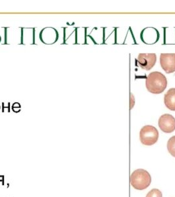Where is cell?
<instances>
[{"mask_svg":"<svg viewBox=\"0 0 175 197\" xmlns=\"http://www.w3.org/2000/svg\"><path fill=\"white\" fill-rule=\"evenodd\" d=\"M146 86L150 93H161L167 88V80L164 74L160 72H152L147 77Z\"/></svg>","mask_w":175,"mask_h":197,"instance_id":"6da1fadb","label":"cell"},{"mask_svg":"<svg viewBox=\"0 0 175 197\" xmlns=\"http://www.w3.org/2000/svg\"><path fill=\"white\" fill-rule=\"evenodd\" d=\"M152 178L149 172L143 169H136L130 176L132 186L137 190L146 189L150 186Z\"/></svg>","mask_w":175,"mask_h":197,"instance_id":"7a4b0ae2","label":"cell"},{"mask_svg":"<svg viewBox=\"0 0 175 197\" xmlns=\"http://www.w3.org/2000/svg\"><path fill=\"white\" fill-rule=\"evenodd\" d=\"M159 139V131L153 126H145L140 131V139L142 144L151 146L155 144Z\"/></svg>","mask_w":175,"mask_h":197,"instance_id":"3957f363","label":"cell"},{"mask_svg":"<svg viewBox=\"0 0 175 197\" xmlns=\"http://www.w3.org/2000/svg\"><path fill=\"white\" fill-rule=\"evenodd\" d=\"M5 44L22 45V28L16 26L5 28Z\"/></svg>","mask_w":175,"mask_h":197,"instance_id":"277c9868","label":"cell"},{"mask_svg":"<svg viewBox=\"0 0 175 197\" xmlns=\"http://www.w3.org/2000/svg\"><path fill=\"white\" fill-rule=\"evenodd\" d=\"M40 40L44 45H54L58 40V32L55 27H44L40 33Z\"/></svg>","mask_w":175,"mask_h":197,"instance_id":"5b68a950","label":"cell"},{"mask_svg":"<svg viewBox=\"0 0 175 197\" xmlns=\"http://www.w3.org/2000/svg\"><path fill=\"white\" fill-rule=\"evenodd\" d=\"M157 56L155 53H140L137 58L138 65L142 69L150 70L155 64Z\"/></svg>","mask_w":175,"mask_h":197,"instance_id":"8992f818","label":"cell"},{"mask_svg":"<svg viewBox=\"0 0 175 197\" xmlns=\"http://www.w3.org/2000/svg\"><path fill=\"white\" fill-rule=\"evenodd\" d=\"M160 64L167 74L175 72V53H161Z\"/></svg>","mask_w":175,"mask_h":197,"instance_id":"52a82bcc","label":"cell"},{"mask_svg":"<svg viewBox=\"0 0 175 197\" xmlns=\"http://www.w3.org/2000/svg\"><path fill=\"white\" fill-rule=\"evenodd\" d=\"M159 127L162 131L170 133L175 130V118L169 114L161 116L158 121Z\"/></svg>","mask_w":175,"mask_h":197,"instance_id":"ba28073f","label":"cell"},{"mask_svg":"<svg viewBox=\"0 0 175 197\" xmlns=\"http://www.w3.org/2000/svg\"><path fill=\"white\" fill-rule=\"evenodd\" d=\"M22 45H34V28H22Z\"/></svg>","mask_w":175,"mask_h":197,"instance_id":"9c48e42d","label":"cell"},{"mask_svg":"<svg viewBox=\"0 0 175 197\" xmlns=\"http://www.w3.org/2000/svg\"><path fill=\"white\" fill-rule=\"evenodd\" d=\"M76 43V29L72 27H64V45Z\"/></svg>","mask_w":175,"mask_h":197,"instance_id":"30bf717a","label":"cell"},{"mask_svg":"<svg viewBox=\"0 0 175 197\" xmlns=\"http://www.w3.org/2000/svg\"><path fill=\"white\" fill-rule=\"evenodd\" d=\"M166 107L172 111H175V88L169 89L164 96Z\"/></svg>","mask_w":175,"mask_h":197,"instance_id":"8fae6325","label":"cell"},{"mask_svg":"<svg viewBox=\"0 0 175 197\" xmlns=\"http://www.w3.org/2000/svg\"><path fill=\"white\" fill-rule=\"evenodd\" d=\"M167 149L172 156L175 157V135L168 139L167 142Z\"/></svg>","mask_w":175,"mask_h":197,"instance_id":"7c38bea8","label":"cell"},{"mask_svg":"<svg viewBox=\"0 0 175 197\" xmlns=\"http://www.w3.org/2000/svg\"><path fill=\"white\" fill-rule=\"evenodd\" d=\"M44 28H34V45H44L40 40V33Z\"/></svg>","mask_w":175,"mask_h":197,"instance_id":"4fadbf2b","label":"cell"},{"mask_svg":"<svg viewBox=\"0 0 175 197\" xmlns=\"http://www.w3.org/2000/svg\"><path fill=\"white\" fill-rule=\"evenodd\" d=\"M58 32V40L56 44L64 45V27H55Z\"/></svg>","mask_w":175,"mask_h":197,"instance_id":"5bb4252c","label":"cell"},{"mask_svg":"<svg viewBox=\"0 0 175 197\" xmlns=\"http://www.w3.org/2000/svg\"><path fill=\"white\" fill-rule=\"evenodd\" d=\"M146 197H162V193L158 189H153L147 194Z\"/></svg>","mask_w":175,"mask_h":197,"instance_id":"9a60e30c","label":"cell"},{"mask_svg":"<svg viewBox=\"0 0 175 197\" xmlns=\"http://www.w3.org/2000/svg\"><path fill=\"white\" fill-rule=\"evenodd\" d=\"M0 37L1 38V43L0 45L5 44V28L0 27Z\"/></svg>","mask_w":175,"mask_h":197,"instance_id":"2e32d148","label":"cell"},{"mask_svg":"<svg viewBox=\"0 0 175 197\" xmlns=\"http://www.w3.org/2000/svg\"><path fill=\"white\" fill-rule=\"evenodd\" d=\"M13 111L15 113L19 112L21 110V105L19 103H14L11 106Z\"/></svg>","mask_w":175,"mask_h":197,"instance_id":"e0dca14e","label":"cell"},{"mask_svg":"<svg viewBox=\"0 0 175 197\" xmlns=\"http://www.w3.org/2000/svg\"><path fill=\"white\" fill-rule=\"evenodd\" d=\"M10 103H7V106H5V103H2V106H1V112H10L11 109H10Z\"/></svg>","mask_w":175,"mask_h":197,"instance_id":"ac0fdd59","label":"cell"},{"mask_svg":"<svg viewBox=\"0 0 175 197\" xmlns=\"http://www.w3.org/2000/svg\"><path fill=\"white\" fill-rule=\"evenodd\" d=\"M134 97L132 93H130V109H132L134 106Z\"/></svg>","mask_w":175,"mask_h":197,"instance_id":"d6986e66","label":"cell"},{"mask_svg":"<svg viewBox=\"0 0 175 197\" xmlns=\"http://www.w3.org/2000/svg\"><path fill=\"white\" fill-rule=\"evenodd\" d=\"M0 182L2 183V185H4V176L0 175Z\"/></svg>","mask_w":175,"mask_h":197,"instance_id":"ffe728a7","label":"cell"},{"mask_svg":"<svg viewBox=\"0 0 175 197\" xmlns=\"http://www.w3.org/2000/svg\"><path fill=\"white\" fill-rule=\"evenodd\" d=\"M1 38L0 37V44H1Z\"/></svg>","mask_w":175,"mask_h":197,"instance_id":"44dd1931","label":"cell"},{"mask_svg":"<svg viewBox=\"0 0 175 197\" xmlns=\"http://www.w3.org/2000/svg\"><path fill=\"white\" fill-rule=\"evenodd\" d=\"M1 105H0V110H1Z\"/></svg>","mask_w":175,"mask_h":197,"instance_id":"7402d4cb","label":"cell"}]
</instances>
